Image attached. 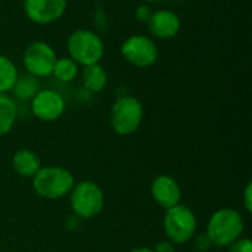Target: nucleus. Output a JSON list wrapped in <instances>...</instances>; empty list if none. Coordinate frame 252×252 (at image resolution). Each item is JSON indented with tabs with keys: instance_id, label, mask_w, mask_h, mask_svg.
Returning a JSON list of instances; mask_svg holds the SVG:
<instances>
[{
	"instance_id": "1",
	"label": "nucleus",
	"mask_w": 252,
	"mask_h": 252,
	"mask_svg": "<svg viewBox=\"0 0 252 252\" xmlns=\"http://www.w3.org/2000/svg\"><path fill=\"white\" fill-rule=\"evenodd\" d=\"M245 230V221L242 214L235 208H220L214 211L207 223L205 235L211 241L213 247L226 248L239 238Z\"/></svg>"
},
{
	"instance_id": "2",
	"label": "nucleus",
	"mask_w": 252,
	"mask_h": 252,
	"mask_svg": "<svg viewBox=\"0 0 252 252\" xmlns=\"http://www.w3.org/2000/svg\"><path fill=\"white\" fill-rule=\"evenodd\" d=\"M75 179L72 173L59 165L41 167L32 177L34 192L44 199H61L72 190Z\"/></svg>"
},
{
	"instance_id": "3",
	"label": "nucleus",
	"mask_w": 252,
	"mask_h": 252,
	"mask_svg": "<svg viewBox=\"0 0 252 252\" xmlns=\"http://www.w3.org/2000/svg\"><path fill=\"white\" fill-rule=\"evenodd\" d=\"M66 49L69 58L78 66L99 63L105 53V44L99 34L87 28L72 31L68 37Z\"/></svg>"
},
{
	"instance_id": "4",
	"label": "nucleus",
	"mask_w": 252,
	"mask_h": 252,
	"mask_svg": "<svg viewBox=\"0 0 252 252\" xmlns=\"http://www.w3.org/2000/svg\"><path fill=\"white\" fill-rule=\"evenodd\" d=\"M69 204L74 216L81 220H90L102 213L105 207V195L97 183L83 180L75 183L69 192Z\"/></svg>"
},
{
	"instance_id": "5",
	"label": "nucleus",
	"mask_w": 252,
	"mask_h": 252,
	"mask_svg": "<svg viewBox=\"0 0 252 252\" xmlns=\"http://www.w3.org/2000/svg\"><path fill=\"white\" fill-rule=\"evenodd\" d=\"M143 121V105L142 102L130 94L118 97L109 114L111 128L118 136H130L136 133Z\"/></svg>"
},
{
	"instance_id": "6",
	"label": "nucleus",
	"mask_w": 252,
	"mask_h": 252,
	"mask_svg": "<svg viewBox=\"0 0 252 252\" xmlns=\"http://www.w3.org/2000/svg\"><path fill=\"white\" fill-rule=\"evenodd\" d=\"M164 232L170 242L174 245H183L193 239L198 229V220L195 213L183 204L165 210L164 216Z\"/></svg>"
},
{
	"instance_id": "7",
	"label": "nucleus",
	"mask_w": 252,
	"mask_h": 252,
	"mask_svg": "<svg viewBox=\"0 0 252 252\" xmlns=\"http://www.w3.org/2000/svg\"><path fill=\"white\" fill-rule=\"evenodd\" d=\"M58 56L53 47L46 41H32L30 43L22 53V63L27 69V74L35 78L50 77Z\"/></svg>"
},
{
	"instance_id": "8",
	"label": "nucleus",
	"mask_w": 252,
	"mask_h": 252,
	"mask_svg": "<svg viewBox=\"0 0 252 252\" xmlns=\"http://www.w3.org/2000/svg\"><path fill=\"white\" fill-rule=\"evenodd\" d=\"M121 55L128 63L137 68H149L158 61V47L152 38L136 34L123 41Z\"/></svg>"
},
{
	"instance_id": "9",
	"label": "nucleus",
	"mask_w": 252,
	"mask_h": 252,
	"mask_svg": "<svg viewBox=\"0 0 252 252\" xmlns=\"http://www.w3.org/2000/svg\"><path fill=\"white\" fill-rule=\"evenodd\" d=\"M66 4L68 0H24V12L31 22L47 25L63 16Z\"/></svg>"
},
{
	"instance_id": "10",
	"label": "nucleus",
	"mask_w": 252,
	"mask_h": 252,
	"mask_svg": "<svg viewBox=\"0 0 252 252\" xmlns=\"http://www.w3.org/2000/svg\"><path fill=\"white\" fill-rule=\"evenodd\" d=\"M31 112L41 121H56L65 112V100L55 90L40 89V92L31 99Z\"/></svg>"
},
{
	"instance_id": "11",
	"label": "nucleus",
	"mask_w": 252,
	"mask_h": 252,
	"mask_svg": "<svg viewBox=\"0 0 252 252\" xmlns=\"http://www.w3.org/2000/svg\"><path fill=\"white\" fill-rule=\"evenodd\" d=\"M151 195L164 210L182 204V188L179 182L168 174H159L154 179L151 185Z\"/></svg>"
},
{
	"instance_id": "12",
	"label": "nucleus",
	"mask_w": 252,
	"mask_h": 252,
	"mask_svg": "<svg viewBox=\"0 0 252 252\" xmlns=\"http://www.w3.org/2000/svg\"><path fill=\"white\" fill-rule=\"evenodd\" d=\"M148 28L151 34L157 38L170 40L179 34L182 28V21L176 12L168 9H159L152 12V16L148 21Z\"/></svg>"
},
{
	"instance_id": "13",
	"label": "nucleus",
	"mask_w": 252,
	"mask_h": 252,
	"mask_svg": "<svg viewBox=\"0 0 252 252\" xmlns=\"http://www.w3.org/2000/svg\"><path fill=\"white\" fill-rule=\"evenodd\" d=\"M12 168L21 177L32 179L41 168V162L35 152L30 149H19L12 157Z\"/></svg>"
},
{
	"instance_id": "14",
	"label": "nucleus",
	"mask_w": 252,
	"mask_h": 252,
	"mask_svg": "<svg viewBox=\"0 0 252 252\" xmlns=\"http://www.w3.org/2000/svg\"><path fill=\"white\" fill-rule=\"evenodd\" d=\"M81 80L87 92L99 93L108 84V74H106V69L100 63H93V65L83 66Z\"/></svg>"
},
{
	"instance_id": "15",
	"label": "nucleus",
	"mask_w": 252,
	"mask_h": 252,
	"mask_svg": "<svg viewBox=\"0 0 252 252\" xmlns=\"http://www.w3.org/2000/svg\"><path fill=\"white\" fill-rule=\"evenodd\" d=\"M18 108L7 93H0V137L6 136L15 126Z\"/></svg>"
},
{
	"instance_id": "16",
	"label": "nucleus",
	"mask_w": 252,
	"mask_h": 252,
	"mask_svg": "<svg viewBox=\"0 0 252 252\" xmlns=\"http://www.w3.org/2000/svg\"><path fill=\"white\" fill-rule=\"evenodd\" d=\"M10 92L19 100H31L40 92V81H38V78H35L30 74L18 75L16 83L13 84Z\"/></svg>"
},
{
	"instance_id": "17",
	"label": "nucleus",
	"mask_w": 252,
	"mask_h": 252,
	"mask_svg": "<svg viewBox=\"0 0 252 252\" xmlns=\"http://www.w3.org/2000/svg\"><path fill=\"white\" fill-rule=\"evenodd\" d=\"M19 72L16 65L4 55H0V93H7L16 83Z\"/></svg>"
},
{
	"instance_id": "18",
	"label": "nucleus",
	"mask_w": 252,
	"mask_h": 252,
	"mask_svg": "<svg viewBox=\"0 0 252 252\" xmlns=\"http://www.w3.org/2000/svg\"><path fill=\"white\" fill-rule=\"evenodd\" d=\"M52 75L62 83H71L78 75V65L69 56L68 58H58L55 62Z\"/></svg>"
},
{
	"instance_id": "19",
	"label": "nucleus",
	"mask_w": 252,
	"mask_h": 252,
	"mask_svg": "<svg viewBox=\"0 0 252 252\" xmlns=\"http://www.w3.org/2000/svg\"><path fill=\"white\" fill-rule=\"evenodd\" d=\"M229 252H252V242L250 238H239L229 245Z\"/></svg>"
},
{
	"instance_id": "20",
	"label": "nucleus",
	"mask_w": 252,
	"mask_h": 252,
	"mask_svg": "<svg viewBox=\"0 0 252 252\" xmlns=\"http://www.w3.org/2000/svg\"><path fill=\"white\" fill-rule=\"evenodd\" d=\"M193 247L198 252H208L213 248V244L211 241L208 239V236L205 233L202 235H198V236H193Z\"/></svg>"
},
{
	"instance_id": "21",
	"label": "nucleus",
	"mask_w": 252,
	"mask_h": 252,
	"mask_svg": "<svg viewBox=\"0 0 252 252\" xmlns=\"http://www.w3.org/2000/svg\"><path fill=\"white\" fill-rule=\"evenodd\" d=\"M152 9L148 6V4H140L137 9H136V13H134V16H136V19L139 21V22H142V24H148V21L151 19V16H152Z\"/></svg>"
},
{
	"instance_id": "22",
	"label": "nucleus",
	"mask_w": 252,
	"mask_h": 252,
	"mask_svg": "<svg viewBox=\"0 0 252 252\" xmlns=\"http://www.w3.org/2000/svg\"><path fill=\"white\" fill-rule=\"evenodd\" d=\"M244 207L247 213H252V182H248L244 190Z\"/></svg>"
},
{
	"instance_id": "23",
	"label": "nucleus",
	"mask_w": 252,
	"mask_h": 252,
	"mask_svg": "<svg viewBox=\"0 0 252 252\" xmlns=\"http://www.w3.org/2000/svg\"><path fill=\"white\" fill-rule=\"evenodd\" d=\"M154 252H176L174 251V244H173V242H170L168 239L159 241V242L155 245Z\"/></svg>"
},
{
	"instance_id": "24",
	"label": "nucleus",
	"mask_w": 252,
	"mask_h": 252,
	"mask_svg": "<svg viewBox=\"0 0 252 252\" xmlns=\"http://www.w3.org/2000/svg\"><path fill=\"white\" fill-rule=\"evenodd\" d=\"M80 224H81V219L77 217V216H74V214L69 216L68 220H66V227H68L69 230H75Z\"/></svg>"
},
{
	"instance_id": "25",
	"label": "nucleus",
	"mask_w": 252,
	"mask_h": 252,
	"mask_svg": "<svg viewBox=\"0 0 252 252\" xmlns=\"http://www.w3.org/2000/svg\"><path fill=\"white\" fill-rule=\"evenodd\" d=\"M130 252H154V250L146 248V247H140V248H134V250H131Z\"/></svg>"
},
{
	"instance_id": "26",
	"label": "nucleus",
	"mask_w": 252,
	"mask_h": 252,
	"mask_svg": "<svg viewBox=\"0 0 252 252\" xmlns=\"http://www.w3.org/2000/svg\"><path fill=\"white\" fill-rule=\"evenodd\" d=\"M146 3H157V1H162V0H143Z\"/></svg>"
}]
</instances>
